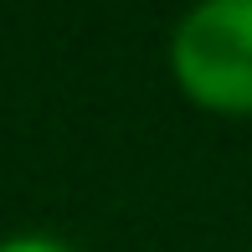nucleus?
<instances>
[{
	"instance_id": "nucleus-1",
	"label": "nucleus",
	"mask_w": 252,
	"mask_h": 252,
	"mask_svg": "<svg viewBox=\"0 0 252 252\" xmlns=\"http://www.w3.org/2000/svg\"><path fill=\"white\" fill-rule=\"evenodd\" d=\"M180 98L216 119H252V0H196L170 31Z\"/></svg>"
},
{
	"instance_id": "nucleus-2",
	"label": "nucleus",
	"mask_w": 252,
	"mask_h": 252,
	"mask_svg": "<svg viewBox=\"0 0 252 252\" xmlns=\"http://www.w3.org/2000/svg\"><path fill=\"white\" fill-rule=\"evenodd\" d=\"M0 252H72V247L57 242V237H47V232H16V237L0 242Z\"/></svg>"
}]
</instances>
